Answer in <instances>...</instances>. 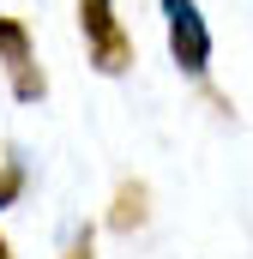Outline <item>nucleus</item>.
<instances>
[{"label":"nucleus","mask_w":253,"mask_h":259,"mask_svg":"<svg viewBox=\"0 0 253 259\" xmlns=\"http://www.w3.org/2000/svg\"><path fill=\"white\" fill-rule=\"evenodd\" d=\"M145 181H126L121 193H115V211H109V229H115V235H133V229H139V223H145Z\"/></svg>","instance_id":"nucleus-4"},{"label":"nucleus","mask_w":253,"mask_h":259,"mask_svg":"<svg viewBox=\"0 0 253 259\" xmlns=\"http://www.w3.org/2000/svg\"><path fill=\"white\" fill-rule=\"evenodd\" d=\"M0 66L12 72V97H18V103H36V97L49 91V78H43V66H36V42H30V30H24L18 18H0Z\"/></svg>","instance_id":"nucleus-3"},{"label":"nucleus","mask_w":253,"mask_h":259,"mask_svg":"<svg viewBox=\"0 0 253 259\" xmlns=\"http://www.w3.org/2000/svg\"><path fill=\"white\" fill-rule=\"evenodd\" d=\"M0 259H12V253H6V235H0Z\"/></svg>","instance_id":"nucleus-7"},{"label":"nucleus","mask_w":253,"mask_h":259,"mask_svg":"<svg viewBox=\"0 0 253 259\" xmlns=\"http://www.w3.org/2000/svg\"><path fill=\"white\" fill-rule=\"evenodd\" d=\"M78 30H85V49H91V66L121 78L133 66V36L115 18V0H78Z\"/></svg>","instance_id":"nucleus-1"},{"label":"nucleus","mask_w":253,"mask_h":259,"mask_svg":"<svg viewBox=\"0 0 253 259\" xmlns=\"http://www.w3.org/2000/svg\"><path fill=\"white\" fill-rule=\"evenodd\" d=\"M66 259H97V247H91V235H78V241L66 247Z\"/></svg>","instance_id":"nucleus-6"},{"label":"nucleus","mask_w":253,"mask_h":259,"mask_svg":"<svg viewBox=\"0 0 253 259\" xmlns=\"http://www.w3.org/2000/svg\"><path fill=\"white\" fill-rule=\"evenodd\" d=\"M163 24H169V55L187 78L211 72V24L199 12V0H163Z\"/></svg>","instance_id":"nucleus-2"},{"label":"nucleus","mask_w":253,"mask_h":259,"mask_svg":"<svg viewBox=\"0 0 253 259\" xmlns=\"http://www.w3.org/2000/svg\"><path fill=\"white\" fill-rule=\"evenodd\" d=\"M24 193V163H12V157H0V211L12 205V199Z\"/></svg>","instance_id":"nucleus-5"}]
</instances>
